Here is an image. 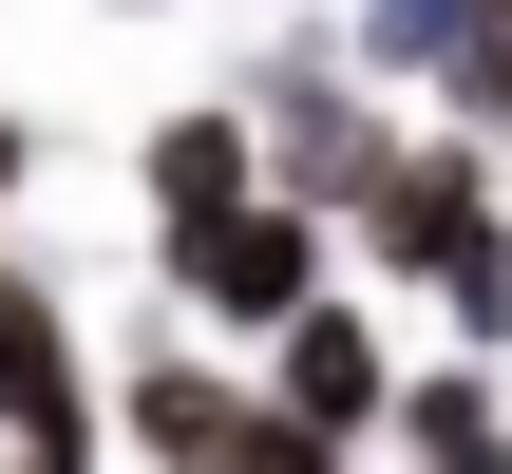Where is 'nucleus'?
<instances>
[{
	"instance_id": "5",
	"label": "nucleus",
	"mask_w": 512,
	"mask_h": 474,
	"mask_svg": "<svg viewBox=\"0 0 512 474\" xmlns=\"http://www.w3.org/2000/svg\"><path fill=\"white\" fill-rule=\"evenodd\" d=\"M380 437H399V474H512V399H494V342H456V361H418Z\"/></svg>"
},
{
	"instance_id": "12",
	"label": "nucleus",
	"mask_w": 512,
	"mask_h": 474,
	"mask_svg": "<svg viewBox=\"0 0 512 474\" xmlns=\"http://www.w3.org/2000/svg\"><path fill=\"white\" fill-rule=\"evenodd\" d=\"M19 190H38V133H19V114H0V209H19Z\"/></svg>"
},
{
	"instance_id": "2",
	"label": "nucleus",
	"mask_w": 512,
	"mask_h": 474,
	"mask_svg": "<svg viewBox=\"0 0 512 474\" xmlns=\"http://www.w3.org/2000/svg\"><path fill=\"white\" fill-rule=\"evenodd\" d=\"M152 285H171L190 323L266 342V323H304V304L342 285V209H304V190H247V209H152Z\"/></svg>"
},
{
	"instance_id": "10",
	"label": "nucleus",
	"mask_w": 512,
	"mask_h": 474,
	"mask_svg": "<svg viewBox=\"0 0 512 474\" xmlns=\"http://www.w3.org/2000/svg\"><path fill=\"white\" fill-rule=\"evenodd\" d=\"M437 114H456V133H512V0H475V19H456V57H437Z\"/></svg>"
},
{
	"instance_id": "6",
	"label": "nucleus",
	"mask_w": 512,
	"mask_h": 474,
	"mask_svg": "<svg viewBox=\"0 0 512 474\" xmlns=\"http://www.w3.org/2000/svg\"><path fill=\"white\" fill-rule=\"evenodd\" d=\"M228 418H247V380H209L190 342H152V361L114 380V437H133L152 474H209V456H228Z\"/></svg>"
},
{
	"instance_id": "11",
	"label": "nucleus",
	"mask_w": 512,
	"mask_h": 474,
	"mask_svg": "<svg viewBox=\"0 0 512 474\" xmlns=\"http://www.w3.org/2000/svg\"><path fill=\"white\" fill-rule=\"evenodd\" d=\"M342 456H361V437H323L304 399H266V380H247V418H228V456H209V474H342Z\"/></svg>"
},
{
	"instance_id": "3",
	"label": "nucleus",
	"mask_w": 512,
	"mask_h": 474,
	"mask_svg": "<svg viewBox=\"0 0 512 474\" xmlns=\"http://www.w3.org/2000/svg\"><path fill=\"white\" fill-rule=\"evenodd\" d=\"M247 114H266V190H304V209H361L399 171V133L361 114V38H285L247 76Z\"/></svg>"
},
{
	"instance_id": "4",
	"label": "nucleus",
	"mask_w": 512,
	"mask_h": 474,
	"mask_svg": "<svg viewBox=\"0 0 512 474\" xmlns=\"http://www.w3.org/2000/svg\"><path fill=\"white\" fill-rule=\"evenodd\" d=\"M266 399H304L323 437H380V418H399V361H380V323L323 285L304 323H266Z\"/></svg>"
},
{
	"instance_id": "1",
	"label": "nucleus",
	"mask_w": 512,
	"mask_h": 474,
	"mask_svg": "<svg viewBox=\"0 0 512 474\" xmlns=\"http://www.w3.org/2000/svg\"><path fill=\"white\" fill-rule=\"evenodd\" d=\"M342 247L380 285H437L456 342H512V209H494V133H399V171L342 209Z\"/></svg>"
},
{
	"instance_id": "7",
	"label": "nucleus",
	"mask_w": 512,
	"mask_h": 474,
	"mask_svg": "<svg viewBox=\"0 0 512 474\" xmlns=\"http://www.w3.org/2000/svg\"><path fill=\"white\" fill-rule=\"evenodd\" d=\"M133 171H152V209H247V190H266V114H247V95H190V114H152Z\"/></svg>"
},
{
	"instance_id": "9",
	"label": "nucleus",
	"mask_w": 512,
	"mask_h": 474,
	"mask_svg": "<svg viewBox=\"0 0 512 474\" xmlns=\"http://www.w3.org/2000/svg\"><path fill=\"white\" fill-rule=\"evenodd\" d=\"M456 19H475V0H342L361 76H418V95H437V57H456Z\"/></svg>"
},
{
	"instance_id": "8",
	"label": "nucleus",
	"mask_w": 512,
	"mask_h": 474,
	"mask_svg": "<svg viewBox=\"0 0 512 474\" xmlns=\"http://www.w3.org/2000/svg\"><path fill=\"white\" fill-rule=\"evenodd\" d=\"M57 399H95V361H76V304H57V285L0 247V437H19V418H57Z\"/></svg>"
}]
</instances>
